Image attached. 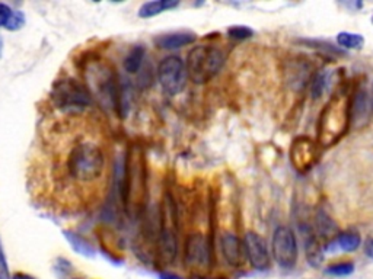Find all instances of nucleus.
<instances>
[{
  "label": "nucleus",
  "instance_id": "f257e3e1",
  "mask_svg": "<svg viewBox=\"0 0 373 279\" xmlns=\"http://www.w3.org/2000/svg\"><path fill=\"white\" fill-rule=\"evenodd\" d=\"M60 142L51 144L53 181L56 186L66 188V195L85 200L102 186L107 170V155L101 140L93 131L80 128H62L54 134Z\"/></svg>",
  "mask_w": 373,
  "mask_h": 279
},
{
  "label": "nucleus",
  "instance_id": "f03ea898",
  "mask_svg": "<svg viewBox=\"0 0 373 279\" xmlns=\"http://www.w3.org/2000/svg\"><path fill=\"white\" fill-rule=\"evenodd\" d=\"M352 121V101L346 92H338L326 103L318 124V140L322 146H333L340 140Z\"/></svg>",
  "mask_w": 373,
  "mask_h": 279
},
{
  "label": "nucleus",
  "instance_id": "7ed1b4c3",
  "mask_svg": "<svg viewBox=\"0 0 373 279\" xmlns=\"http://www.w3.org/2000/svg\"><path fill=\"white\" fill-rule=\"evenodd\" d=\"M121 195L128 214L142 211L146 201V163L142 150L132 148L128 151Z\"/></svg>",
  "mask_w": 373,
  "mask_h": 279
},
{
  "label": "nucleus",
  "instance_id": "20e7f679",
  "mask_svg": "<svg viewBox=\"0 0 373 279\" xmlns=\"http://www.w3.org/2000/svg\"><path fill=\"white\" fill-rule=\"evenodd\" d=\"M225 53L215 45H198L186 60V73L197 85L213 79L225 64Z\"/></svg>",
  "mask_w": 373,
  "mask_h": 279
},
{
  "label": "nucleus",
  "instance_id": "39448f33",
  "mask_svg": "<svg viewBox=\"0 0 373 279\" xmlns=\"http://www.w3.org/2000/svg\"><path fill=\"white\" fill-rule=\"evenodd\" d=\"M54 107L64 115H82L91 107V93L73 79L57 81L51 92Z\"/></svg>",
  "mask_w": 373,
  "mask_h": 279
},
{
  "label": "nucleus",
  "instance_id": "423d86ee",
  "mask_svg": "<svg viewBox=\"0 0 373 279\" xmlns=\"http://www.w3.org/2000/svg\"><path fill=\"white\" fill-rule=\"evenodd\" d=\"M86 85L92 95L107 105V107H119V89H117V79L107 64L95 63L91 64L86 70Z\"/></svg>",
  "mask_w": 373,
  "mask_h": 279
},
{
  "label": "nucleus",
  "instance_id": "0eeeda50",
  "mask_svg": "<svg viewBox=\"0 0 373 279\" xmlns=\"http://www.w3.org/2000/svg\"><path fill=\"white\" fill-rule=\"evenodd\" d=\"M272 252L273 258L278 266L285 269H291L298 262V240L295 232L286 226H280L273 232L272 240Z\"/></svg>",
  "mask_w": 373,
  "mask_h": 279
},
{
  "label": "nucleus",
  "instance_id": "6e6552de",
  "mask_svg": "<svg viewBox=\"0 0 373 279\" xmlns=\"http://www.w3.org/2000/svg\"><path fill=\"white\" fill-rule=\"evenodd\" d=\"M158 77L162 89L168 95H177L185 85L186 68L184 62L177 55L165 57L158 67Z\"/></svg>",
  "mask_w": 373,
  "mask_h": 279
},
{
  "label": "nucleus",
  "instance_id": "1a4fd4ad",
  "mask_svg": "<svg viewBox=\"0 0 373 279\" xmlns=\"http://www.w3.org/2000/svg\"><path fill=\"white\" fill-rule=\"evenodd\" d=\"M173 211L169 208H167L165 214L162 217V228H160V235L158 240V258L159 261L171 263L175 256H177V235H175V218L171 215Z\"/></svg>",
  "mask_w": 373,
  "mask_h": 279
},
{
  "label": "nucleus",
  "instance_id": "9d476101",
  "mask_svg": "<svg viewBox=\"0 0 373 279\" xmlns=\"http://www.w3.org/2000/svg\"><path fill=\"white\" fill-rule=\"evenodd\" d=\"M243 246L251 266L256 271H267L270 267V253L265 240L254 231H248L243 239Z\"/></svg>",
  "mask_w": 373,
  "mask_h": 279
},
{
  "label": "nucleus",
  "instance_id": "9b49d317",
  "mask_svg": "<svg viewBox=\"0 0 373 279\" xmlns=\"http://www.w3.org/2000/svg\"><path fill=\"white\" fill-rule=\"evenodd\" d=\"M212 259L210 246L200 232L191 235L185 244V263L190 267H207Z\"/></svg>",
  "mask_w": 373,
  "mask_h": 279
},
{
  "label": "nucleus",
  "instance_id": "f8f14e48",
  "mask_svg": "<svg viewBox=\"0 0 373 279\" xmlns=\"http://www.w3.org/2000/svg\"><path fill=\"white\" fill-rule=\"evenodd\" d=\"M315 151V143L309 138H298L290 148V160L299 172H305L313 165Z\"/></svg>",
  "mask_w": 373,
  "mask_h": 279
},
{
  "label": "nucleus",
  "instance_id": "ddd939ff",
  "mask_svg": "<svg viewBox=\"0 0 373 279\" xmlns=\"http://www.w3.org/2000/svg\"><path fill=\"white\" fill-rule=\"evenodd\" d=\"M220 249L224 253L226 262L230 266L239 267L243 265L245 258H247V253H245L243 243L232 232H225L220 239Z\"/></svg>",
  "mask_w": 373,
  "mask_h": 279
},
{
  "label": "nucleus",
  "instance_id": "4468645a",
  "mask_svg": "<svg viewBox=\"0 0 373 279\" xmlns=\"http://www.w3.org/2000/svg\"><path fill=\"white\" fill-rule=\"evenodd\" d=\"M360 244H361V239L357 232L346 231V232L337 235L334 240H331L328 244H326L325 252L333 253L337 250H341L346 253H353L360 248Z\"/></svg>",
  "mask_w": 373,
  "mask_h": 279
},
{
  "label": "nucleus",
  "instance_id": "2eb2a0df",
  "mask_svg": "<svg viewBox=\"0 0 373 279\" xmlns=\"http://www.w3.org/2000/svg\"><path fill=\"white\" fill-rule=\"evenodd\" d=\"M195 37L191 32H175V34H168V35H162V37L156 38V44L160 46V49L165 50H173V49H180V46L189 45L194 42Z\"/></svg>",
  "mask_w": 373,
  "mask_h": 279
},
{
  "label": "nucleus",
  "instance_id": "dca6fc26",
  "mask_svg": "<svg viewBox=\"0 0 373 279\" xmlns=\"http://www.w3.org/2000/svg\"><path fill=\"white\" fill-rule=\"evenodd\" d=\"M178 2L177 0H154V2L145 3L139 10L140 18H152L162 14L163 10H168L172 8H177Z\"/></svg>",
  "mask_w": 373,
  "mask_h": 279
},
{
  "label": "nucleus",
  "instance_id": "f3484780",
  "mask_svg": "<svg viewBox=\"0 0 373 279\" xmlns=\"http://www.w3.org/2000/svg\"><path fill=\"white\" fill-rule=\"evenodd\" d=\"M305 254L311 266L318 267L324 261V250L315 236H308L305 240Z\"/></svg>",
  "mask_w": 373,
  "mask_h": 279
},
{
  "label": "nucleus",
  "instance_id": "a211bd4d",
  "mask_svg": "<svg viewBox=\"0 0 373 279\" xmlns=\"http://www.w3.org/2000/svg\"><path fill=\"white\" fill-rule=\"evenodd\" d=\"M337 42L338 45H341L343 49H347V50H360L363 49L365 38L363 35L360 34L343 31L337 34Z\"/></svg>",
  "mask_w": 373,
  "mask_h": 279
},
{
  "label": "nucleus",
  "instance_id": "6ab92c4d",
  "mask_svg": "<svg viewBox=\"0 0 373 279\" xmlns=\"http://www.w3.org/2000/svg\"><path fill=\"white\" fill-rule=\"evenodd\" d=\"M143 58H145V50L142 49V46H136V49H133L124 60V67L127 72L128 73L139 72L140 66H142L143 63Z\"/></svg>",
  "mask_w": 373,
  "mask_h": 279
},
{
  "label": "nucleus",
  "instance_id": "aec40b11",
  "mask_svg": "<svg viewBox=\"0 0 373 279\" xmlns=\"http://www.w3.org/2000/svg\"><path fill=\"white\" fill-rule=\"evenodd\" d=\"M330 81H331V73L330 72H321V73H318L317 76H315L313 83H312V98L313 99H320L325 93V90L328 89Z\"/></svg>",
  "mask_w": 373,
  "mask_h": 279
},
{
  "label": "nucleus",
  "instance_id": "412c9836",
  "mask_svg": "<svg viewBox=\"0 0 373 279\" xmlns=\"http://www.w3.org/2000/svg\"><path fill=\"white\" fill-rule=\"evenodd\" d=\"M354 272V263L353 262H340L326 266L325 274L331 276H348Z\"/></svg>",
  "mask_w": 373,
  "mask_h": 279
},
{
  "label": "nucleus",
  "instance_id": "4be33fe9",
  "mask_svg": "<svg viewBox=\"0 0 373 279\" xmlns=\"http://www.w3.org/2000/svg\"><path fill=\"white\" fill-rule=\"evenodd\" d=\"M317 226H318V230H320V232H321V235H330V232L333 231V230H335V226H334V223H333V221L330 220V217L328 215H326L325 213H320L318 215H317Z\"/></svg>",
  "mask_w": 373,
  "mask_h": 279
},
{
  "label": "nucleus",
  "instance_id": "5701e85b",
  "mask_svg": "<svg viewBox=\"0 0 373 279\" xmlns=\"http://www.w3.org/2000/svg\"><path fill=\"white\" fill-rule=\"evenodd\" d=\"M67 239L73 243V248H75L76 252L84 253L86 256H92L93 254V250L91 249V246H89V244L84 239H80L79 236H73V235H67Z\"/></svg>",
  "mask_w": 373,
  "mask_h": 279
},
{
  "label": "nucleus",
  "instance_id": "b1692460",
  "mask_svg": "<svg viewBox=\"0 0 373 279\" xmlns=\"http://www.w3.org/2000/svg\"><path fill=\"white\" fill-rule=\"evenodd\" d=\"M228 34L230 38H235V40H247V38H251L254 35V31L248 27H232L228 29Z\"/></svg>",
  "mask_w": 373,
  "mask_h": 279
},
{
  "label": "nucleus",
  "instance_id": "393cba45",
  "mask_svg": "<svg viewBox=\"0 0 373 279\" xmlns=\"http://www.w3.org/2000/svg\"><path fill=\"white\" fill-rule=\"evenodd\" d=\"M12 15H14V12L9 6H6L5 3H0V27H6Z\"/></svg>",
  "mask_w": 373,
  "mask_h": 279
},
{
  "label": "nucleus",
  "instance_id": "a878e982",
  "mask_svg": "<svg viewBox=\"0 0 373 279\" xmlns=\"http://www.w3.org/2000/svg\"><path fill=\"white\" fill-rule=\"evenodd\" d=\"M23 22H25V19H23V15L21 14V12H18V14H14L9 21V23L6 25L8 29L10 31H15V29H19L22 25H23Z\"/></svg>",
  "mask_w": 373,
  "mask_h": 279
},
{
  "label": "nucleus",
  "instance_id": "bb28decb",
  "mask_svg": "<svg viewBox=\"0 0 373 279\" xmlns=\"http://www.w3.org/2000/svg\"><path fill=\"white\" fill-rule=\"evenodd\" d=\"M0 279H9L8 262L5 258V252L2 249V244H0Z\"/></svg>",
  "mask_w": 373,
  "mask_h": 279
},
{
  "label": "nucleus",
  "instance_id": "cd10ccee",
  "mask_svg": "<svg viewBox=\"0 0 373 279\" xmlns=\"http://www.w3.org/2000/svg\"><path fill=\"white\" fill-rule=\"evenodd\" d=\"M363 250H365V253H366L368 258H372V259H373V239H372V237H369V239L365 241Z\"/></svg>",
  "mask_w": 373,
  "mask_h": 279
},
{
  "label": "nucleus",
  "instance_id": "c85d7f7f",
  "mask_svg": "<svg viewBox=\"0 0 373 279\" xmlns=\"http://www.w3.org/2000/svg\"><path fill=\"white\" fill-rule=\"evenodd\" d=\"M160 279H182V278L178 276V275H175V274L163 272V274H160Z\"/></svg>",
  "mask_w": 373,
  "mask_h": 279
},
{
  "label": "nucleus",
  "instance_id": "c756f323",
  "mask_svg": "<svg viewBox=\"0 0 373 279\" xmlns=\"http://www.w3.org/2000/svg\"><path fill=\"white\" fill-rule=\"evenodd\" d=\"M12 279H35V278H32V276H29V275H27V274H15L14 275V278H12Z\"/></svg>",
  "mask_w": 373,
  "mask_h": 279
},
{
  "label": "nucleus",
  "instance_id": "7c9ffc66",
  "mask_svg": "<svg viewBox=\"0 0 373 279\" xmlns=\"http://www.w3.org/2000/svg\"><path fill=\"white\" fill-rule=\"evenodd\" d=\"M370 108H372V111H373V98H372V101H370Z\"/></svg>",
  "mask_w": 373,
  "mask_h": 279
},
{
  "label": "nucleus",
  "instance_id": "2f4dec72",
  "mask_svg": "<svg viewBox=\"0 0 373 279\" xmlns=\"http://www.w3.org/2000/svg\"><path fill=\"white\" fill-rule=\"evenodd\" d=\"M372 22H373V16H372Z\"/></svg>",
  "mask_w": 373,
  "mask_h": 279
}]
</instances>
